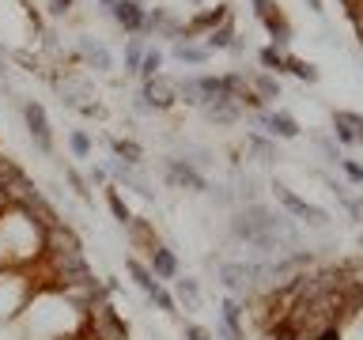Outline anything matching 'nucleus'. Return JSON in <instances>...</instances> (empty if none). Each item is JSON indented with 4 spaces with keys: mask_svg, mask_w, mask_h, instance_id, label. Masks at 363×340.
I'll use <instances>...</instances> for the list:
<instances>
[{
    "mask_svg": "<svg viewBox=\"0 0 363 340\" xmlns=\"http://www.w3.org/2000/svg\"><path fill=\"white\" fill-rule=\"evenodd\" d=\"M99 4H106V8H110V4H114V0H99Z\"/></svg>",
    "mask_w": 363,
    "mask_h": 340,
    "instance_id": "nucleus-29",
    "label": "nucleus"
},
{
    "mask_svg": "<svg viewBox=\"0 0 363 340\" xmlns=\"http://www.w3.org/2000/svg\"><path fill=\"white\" fill-rule=\"evenodd\" d=\"M110 151H114V159H121L125 167H140L144 163V148L136 140H121V136H114V140H110Z\"/></svg>",
    "mask_w": 363,
    "mask_h": 340,
    "instance_id": "nucleus-14",
    "label": "nucleus"
},
{
    "mask_svg": "<svg viewBox=\"0 0 363 340\" xmlns=\"http://www.w3.org/2000/svg\"><path fill=\"white\" fill-rule=\"evenodd\" d=\"M167 178H171L174 185H182V189H193V193L208 189V178L193 163H185V159H167Z\"/></svg>",
    "mask_w": 363,
    "mask_h": 340,
    "instance_id": "nucleus-7",
    "label": "nucleus"
},
{
    "mask_svg": "<svg viewBox=\"0 0 363 340\" xmlns=\"http://www.w3.org/2000/svg\"><path fill=\"white\" fill-rule=\"evenodd\" d=\"M318 340H341V337H337V329H326V333H322Z\"/></svg>",
    "mask_w": 363,
    "mask_h": 340,
    "instance_id": "nucleus-27",
    "label": "nucleus"
},
{
    "mask_svg": "<svg viewBox=\"0 0 363 340\" xmlns=\"http://www.w3.org/2000/svg\"><path fill=\"white\" fill-rule=\"evenodd\" d=\"M106 200H110V212H114L118 223H133V216H129V208H125V200H121L118 189H106Z\"/></svg>",
    "mask_w": 363,
    "mask_h": 340,
    "instance_id": "nucleus-21",
    "label": "nucleus"
},
{
    "mask_svg": "<svg viewBox=\"0 0 363 340\" xmlns=\"http://www.w3.org/2000/svg\"><path fill=\"white\" fill-rule=\"evenodd\" d=\"M205 46H208V53H216V50H231V53H242V50H246V46H242L239 42V38H235V23H220V27H216V30H208V35H205Z\"/></svg>",
    "mask_w": 363,
    "mask_h": 340,
    "instance_id": "nucleus-11",
    "label": "nucleus"
},
{
    "mask_svg": "<svg viewBox=\"0 0 363 340\" xmlns=\"http://www.w3.org/2000/svg\"><path fill=\"white\" fill-rule=\"evenodd\" d=\"M23 121H27L30 140H35L42 151H53V129H50V113H46L42 102H35V99L23 102Z\"/></svg>",
    "mask_w": 363,
    "mask_h": 340,
    "instance_id": "nucleus-3",
    "label": "nucleus"
},
{
    "mask_svg": "<svg viewBox=\"0 0 363 340\" xmlns=\"http://www.w3.org/2000/svg\"><path fill=\"white\" fill-rule=\"evenodd\" d=\"M254 121H261L272 140H277V136L280 140H295V136H299V121L284 110H254Z\"/></svg>",
    "mask_w": 363,
    "mask_h": 340,
    "instance_id": "nucleus-5",
    "label": "nucleus"
},
{
    "mask_svg": "<svg viewBox=\"0 0 363 340\" xmlns=\"http://www.w3.org/2000/svg\"><path fill=\"white\" fill-rule=\"evenodd\" d=\"M76 50H80V57H84V61L91 64L95 72H110V68H114V53L106 50V42H102V38H95V35H80Z\"/></svg>",
    "mask_w": 363,
    "mask_h": 340,
    "instance_id": "nucleus-6",
    "label": "nucleus"
},
{
    "mask_svg": "<svg viewBox=\"0 0 363 340\" xmlns=\"http://www.w3.org/2000/svg\"><path fill=\"white\" fill-rule=\"evenodd\" d=\"M220 325H223V337H227V340H242V310H239L235 299H227V303H223Z\"/></svg>",
    "mask_w": 363,
    "mask_h": 340,
    "instance_id": "nucleus-13",
    "label": "nucleus"
},
{
    "mask_svg": "<svg viewBox=\"0 0 363 340\" xmlns=\"http://www.w3.org/2000/svg\"><path fill=\"white\" fill-rule=\"evenodd\" d=\"M257 57H261V64H265V68H269V72H284V61H288V53H280L277 46H265V50L257 53Z\"/></svg>",
    "mask_w": 363,
    "mask_h": 340,
    "instance_id": "nucleus-20",
    "label": "nucleus"
},
{
    "mask_svg": "<svg viewBox=\"0 0 363 340\" xmlns=\"http://www.w3.org/2000/svg\"><path fill=\"white\" fill-rule=\"evenodd\" d=\"M76 0H50V15H68Z\"/></svg>",
    "mask_w": 363,
    "mask_h": 340,
    "instance_id": "nucleus-25",
    "label": "nucleus"
},
{
    "mask_svg": "<svg viewBox=\"0 0 363 340\" xmlns=\"http://www.w3.org/2000/svg\"><path fill=\"white\" fill-rule=\"evenodd\" d=\"M337 167H341V170H344V174H348V178H352V182H363V167H356V163H348V159H341V163H337Z\"/></svg>",
    "mask_w": 363,
    "mask_h": 340,
    "instance_id": "nucleus-24",
    "label": "nucleus"
},
{
    "mask_svg": "<svg viewBox=\"0 0 363 340\" xmlns=\"http://www.w3.org/2000/svg\"><path fill=\"white\" fill-rule=\"evenodd\" d=\"M257 19L265 23V30L272 35V42H277V46H288V42H292V23L284 19V12H280L277 4H269L261 15H257Z\"/></svg>",
    "mask_w": 363,
    "mask_h": 340,
    "instance_id": "nucleus-10",
    "label": "nucleus"
},
{
    "mask_svg": "<svg viewBox=\"0 0 363 340\" xmlns=\"http://www.w3.org/2000/svg\"><path fill=\"white\" fill-rule=\"evenodd\" d=\"M185 4H193V8H205V0H185Z\"/></svg>",
    "mask_w": 363,
    "mask_h": 340,
    "instance_id": "nucleus-28",
    "label": "nucleus"
},
{
    "mask_svg": "<svg viewBox=\"0 0 363 340\" xmlns=\"http://www.w3.org/2000/svg\"><path fill=\"white\" fill-rule=\"evenodd\" d=\"M136 76L148 84V79H156V76H163V50H156V46H148L144 50V61H140V72Z\"/></svg>",
    "mask_w": 363,
    "mask_h": 340,
    "instance_id": "nucleus-15",
    "label": "nucleus"
},
{
    "mask_svg": "<svg viewBox=\"0 0 363 340\" xmlns=\"http://www.w3.org/2000/svg\"><path fill=\"white\" fill-rule=\"evenodd\" d=\"M174 287H178V299H185V306H197V303H201L197 280H174Z\"/></svg>",
    "mask_w": 363,
    "mask_h": 340,
    "instance_id": "nucleus-22",
    "label": "nucleus"
},
{
    "mask_svg": "<svg viewBox=\"0 0 363 340\" xmlns=\"http://www.w3.org/2000/svg\"><path fill=\"white\" fill-rule=\"evenodd\" d=\"M68 148H72V155L76 159H87L91 155V136H87L84 129H72L68 133Z\"/></svg>",
    "mask_w": 363,
    "mask_h": 340,
    "instance_id": "nucleus-19",
    "label": "nucleus"
},
{
    "mask_svg": "<svg viewBox=\"0 0 363 340\" xmlns=\"http://www.w3.org/2000/svg\"><path fill=\"white\" fill-rule=\"evenodd\" d=\"M171 57L174 61H182V64H193V68H201V64H208V46H201V42H193V38H174V46H171Z\"/></svg>",
    "mask_w": 363,
    "mask_h": 340,
    "instance_id": "nucleus-9",
    "label": "nucleus"
},
{
    "mask_svg": "<svg viewBox=\"0 0 363 340\" xmlns=\"http://www.w3.org/2000/svg\"><path fill=\"white\" fill-rule=\"evenodd\" d=\"M272 193H277V200H280V205H284L288 212L295 216V220L314 223V227H326V223H329V212H326V208L306 205V200H303V197H295V193L288 189V185H280V182H277V185H272Z\"/></svg>",
    "mask_w": 363,
    "mask_h": 340,
    "instance_id": "nucleus-2",
    "label": "nucleus"
},
{
    "mask_svg": "<svg viewBox=\"0 0 363 340\" xmlns=\"http://www.w3.org/2000/svg\"><path fill=\"white\" fill-rule=\"evenodd\" d=\"M284 72H292V76H299L303 84H318V79H322V72L314 68L310 61H303V57H292V53H288V61H284Z\"/></svg>",
    "mask_w": 363,
    "mask_h": 340,
    "instance_id": "nucleus-16",
    "label": "nucleus"
},
{
    "mask_svg": "<svg viewBox=\"0 0 363 340\" xmlns=\"http://www.w3.org/2000/svg\"><path fill=\"white\" fill-rule=\"evenodd\" d=\"M185 340H208V333L201 325H189V329H185Z\"/></svg>",
    "mask_w": 363,
    "mask_h": 340,
    "instance_id": "nucleus-26",
    "label": "nucleus"
},
{
    "mask_svg": "<svg viewBox=\"0 0 363 340\" xmlns=\"http://www.w3.org/2000/svg\"><path fill=\"white\" fill-rule=\"evenodd\" d=\"M110 15H114V23L125 35H140L144 23H148V8L140 4V0H114L110 4Z\"/></svg>",
    "mask_w": 363,
    "mask_h": 340,
    "instance_id": "nucleus-4",
    "label": "nucleus"
},
{
    "mask_svg": "<svg viewBox=\"0 0 363 340\" xmlns=\"http://www.w3.org/2000/svg\"><path fill=\"white\" fill-rule=\"evenodd\" d=\"M151 276L178 280V257H174L167 246H151Z\"/></svg>",
    "mask_w": 363,
    "mask_h": 340,
    "instance_id": "nucleus-12",
    "label": "nucleus"
},
{
    "mask_svg": "<svg viewBox=\"0 0 363 340\" xmlns=\"http://www.w3.org/2000/svg\"><path fill=\"white\" fill-rule=\"evenodd\" d=\"M246 140H250V148H254V151H261V155H265V159H277V148H272V144H269V140H265V136H257V133H250V136H246Z\"/></svg>",
    "mask_w": 363,
    "mask_h": 340,
    "instance_id": "nucleus-23",
    "label": "nucleus"
},
{
    "mask_svg": "<svg viewBox=\"0 0 363 340\" xmlns=\"http://www.w3.org/2000/svg\"><path fill=\"white\" fill-rule=\"evenodd\" d=\"M144 38H129V46H125V72H140V61H144Z\"/></svg>",
    "mask_w": 363,
    "mask_h": 340,
    "instance_id": "nucleus-18",
    "label": "nucleus"
},
{
    "mask_svg": "<svg viewBox=\"0 0 363 340\" xmlns=\"http://www.w3.org/2000/svg\"><path fill=\"white\" fill-rule=\"evenodd\" d=\"M246 87H254L257 99H280V84H277V76H269V72H257V76H250Z\"/></svg>",
    "mask_w": 363,
    "mask_h": 340,
    "instance_id": "nucleus-17",
    "label": "nucleus"
},
{
    "mask_svg": "<svg viewBox=\"0 0 363 340\" xmlns=\"http://www.w3.org/2000/svg\"><path fill=\"white\" fill-rule=\"evenodd\" d=\"M231 15H227V4H216V8H208V12H197L189 23H185V35H208V30H216L220 23H227Z\"/></svg>",
    "mask_w": 363,
    "mask_h": 340,
    "instance_id": "nucleus-8",
    "label": "nucleus"
},
{
    "mask_svg": "<svg viewBox=\"0 0 363 340\" xmlns=\"http://www.w3.org/2000/svg\"><path fill=\"white\" fill-rule=\"evenodd\" d=\"M125 269H129V276L136 280V287H140L144 295H148V299H151V303H156L163 314H174V310H178L174 295H171V291H167V287H163V283H159L156 276H151V269H148V265H140L136 257H129V261H125Z\"/></svg>",
    "mask_w": 363,
    "mask_h": 340,
    "instance_id": "nucleus-1",
    "label": "nucleus"
}]
</instances>
